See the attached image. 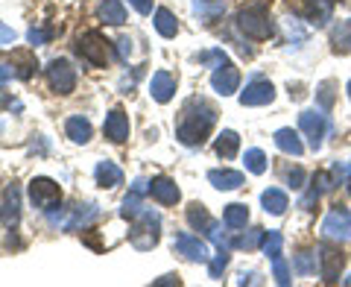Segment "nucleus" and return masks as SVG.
<instances>
[{"mask_svg":"<svg viewBox=\"0 0 351 287\" xmlns=\"http://www.w3.org/2000/svg\"><path fill=\"white\" fill-rule=\"evenodd\" d=\"M199 62L202 65H214V68H219V65H223V62H228V56H226V53L223 50H205V53H199Z\"/></svg>","mask_w":351,"mask_h":287,"instance_id":"39","label":"nucleus"},{"mask_svg":"<svg viewBox=\"0 0 351 287\" xmlns=\"http://www.w3.org/2000/svg\"><path fill=\"white\" fill-rule=\"evenodd\" d=\"M334 82H322L319 85V91H316V97H319V103H322V108H331L334 106Z\"/></svg>","mask_w":351,"mask_h":287,"instance_id":"40","label":"nucleus"},{"mask_svg":"<svg viewBox=\"0 0 351 287\" xmlns=\"http://www.w3.org/2000/svg\"><path fill=\"white\" fill-rule=\"evenodd\" d=\"M276 100V88H272V82H263V80H255L246 85V91L240 94V103L243 106H267Z\"/></svg>","mask_w":351,"mask_h":287,"instance_id":"14","label":"nucleus"},{"mask_svg":"<svg viewBox=\"0 0 351 287\" xmlns=\"http://www.w3.org/2000/svg\"><path fill=\"white\" fill-rule=\"evenodd\" d=\"M132 6H135V12H141V15H149L152 12V0H129Z\"/></svg>","mask_w":351,"mask_h":287,"instance_id":"45","label":"nucleus"},{"mask_svg":"<svg viewBox=\"0 0 351 287\" xmlns=\"http://www.w3.org/2000/svg\"><path fill=\"white\" fill-rule=\"evenodd\" d=\"M322 235L325 238H334V240H348L351 238V214L346 208H331L322 223Z\"/></svg>","mask_w":351,"mask_h":287,"instance_id":"7","label":"nucleus"},{"mask_svg":"<svg viewBox=\"0 0 351 287\" xmlns=\"http://www.w3.org/2000/svg\"><path fill=\"white\" fill-rule=\"evenodd\" d=\"M331 41H334V50L337 53L348 56V53H351V21H339L337 30H334V36H331Z\"/></svg>","mask_w":351,"mask_h":287,"instance_id":"27","label":"nucleus"},{"mask_svg":"<svg viewBox=\"0 0 351 287\" xmlns=\"http://www.w3.org/2000/svg\"><path fill=\"white\" fill-rule=\"evenodd\" d=\"M208 182H211L217 191H234V187L243 185V173H237V170H211L208 173Z\"/></svg>","mask_w":351,"mask_h":287,"instance_id":"20","label":"nucleus"},{"mask_svg":"<svg viewBox=\"0 0 351 287\" xmlns=\"http://www.w3.org/2000/svg\"><path fill=\"white\" fill-rule=\"evenodd\" d=\"M97 15H100L103 24H112V27H120L126 21V9L120 0H100V6H97Z\"/></svg>","mask_w":351,"mask_h":287,"instance_id":"18","label":"nucleus"},{"mask_svg":"<svg viewBox=\"0 0 351 287\" xmlns=\"http://www.w3.org/2000/svg\"><path fill=\"white\" fill-rule=\"evenodd\" d=\"M64 132H68V138L73 144H88L91 141V120L82 115H73V117H68V124H64Z\"/></svg>","mask_w":351,"mask_h":287,"instance_id":"19","label":"nucleus"},{"mask_svg":"<svg viewBox=\"0 0 351 287\" xmlns=\"http://www.w3.org/2000/svg\"><path fill=\"white\" fill-rule=\"evenodd\" d=\"M302 12H304V18L311 21V24L325 27L328 21H331V15H334V3L331 0H304Z\"/></svg>","mask_w":351,"mask_h":287,"instance_id":"17","label":"nucleus"},{"mask_svg":"<svg viewBox=\"0 0 351 287\" xmlns=\"http://www.w3.org/2000/svg\"><path fill=\"white\" fill-rule=\"evenodd\" d=\"M27 38H29V44H36V47H38V44H44V41H47V30H41V27L36 30V27H32Z\"/></svg>","mask_w":351,"mask_h":287,"instance_id":"44","label":"nucleus"},{"mask_svg":"<svg viewBox=\"0 0 351 287\" xmlns=\"http://www.w3.org/2000/svg\"><path fill=\"white\" fill-rule=\"evenodd\" d=\"M287 182H290V187H304V170H302V168L290 170V173H287Z\"/></svg>","mask_w":351,"mask_h":287,"instance_id":"43","label":"nucleus"},{"mask_svg":"<svg viewBox=\"0 0 351 287\" xmlns=\"http://www.w3.org/2000/svg\"><path fill=\"white\" fill-rule=\"evenodd\" d=\"M132 191H135V194H147L149 191V182L147 179H135V182H132Z\"/></svg>","mask_w":351,"mask_h":287,"instance_id":"47","label":"nucleus"},{"mask_svg":"<svg viewBox=\"0 0 351 287\" xmlns=\"http://www.w3.org/2000/svg\"><path fill=\"white\" fill-rule=\"evenodd\" d=\"M9 80H29V71L18 68L15 62H3L0 65V82H9Z\"/></svg>","mask_w":351,"mask_h":287,"instance_id":"34","label":"nucleus"},{"mask_svg":"<svg viewBox=\"0 0 351 287\" xmlns=\"http://www.w3.org/2000/svg\"><path fill=\"white\" fill-rule=\"evenodd\" d=\"M348 97H351V80H348Z\"/></svg>","mask_w":351,"mask_h":287,"instance_id":"51","label":"nucleus"},{"mask_svg":"<svg viewBox=\"0 0 351 287\" xmlns=\"http://www.w3.org/2000/svg\"><path fill=\"white\" fill-rule=\"evenodd\" d=\"M21 217V191L15 185H9L3 194H0V223L3 226H15Z\"/></svg>","mask_w":351,"mask_h":287,"instance_id":"12","label":"nucleus"},{"mask_svg":"<svg viewBox=\"0 0 351 287\" xmlns=\"http://www.w3.org/2000/svg\"><path fill=\"white\" fill-rule=\"evenodd\" d=\"M313 185H319V191L325 194V191H331V187H334V176L331 173H316Z\"/></svg>","mask_w":351,"mask_h":287,"instance_id":"42","label":"nucleus"},{"mask_svg":"<svg viewBox=\"0 0 351 287\" xmlns=\"http://www.w3.org/2000/svg\"><path fill=\"white\" fill-rule=\"evenodd\" d=\"M214 150H217V156L219 159H234L237 156V150H240V135L232 129H226V132H219V138L214 144Z\"/></svg>","mask_w":351,"mask_h":287,"instance_id":"22","label":"nucleus"},{"mask_svg":"<svg viewBox=\"0 0 351 287\" xmlns=\"http://www.w3.org/2000/svg\"><path fill=\"white\" fill-rule=\"evenodd\" d=\"M173 249L179 252L182 258L193 261V264H205L208 258H211V255H208V246L196 235H179V238L173 240Z\"/></svg>","mask_w":351,"mask_h":287,"instance_id":"11","label":"nucleus"},{"mask_svg":"<svg viewBox=\"0 0 351 287\" xmlns=\"http://www.w3.org/2000/svg\"><path fill=\"white\" fill-rule=\"evenodd\" d=\"M243 161H246V170L249 173H263L267 170V156H263V150H246V156H243Z\"/></svg>","mask_w":351,"mask_h":287,"instance_id":"33","label":"nucleus"},{"mask_svg":"<svg viewBox=\"0 0 351 287\" xmlns=\"http://www.w3.org/2000/svg\"><path fill=\"white\" fill-rule=\"evenodd\" d=\"M141 196H144V194H135V191H132V194L126 196V200H123V208H120V217L135 220V217L144 214L147 208H144V200H141Z\"/></svg>","mask_w":351,"mask_h":287,"instance_id":"30","label":"nucleus"},{"mask_svg":"<svg viewBox=\"0 0 351 287\" xmlns=\"http://www.w3.org/2000/svg\"><path fill=\"white\" fill-rule=\"evenodd\" d=\"M316 252H319V273H322V279L328 284L339 282V270H343V261H346L343 252L334 249V246H328V244H322Z\"/></svg>","mask_w":351,"mask_h":287,"instance_id":"10","label":"nucleus"},{"mask_svg":"<svg viewBox=\"0 0 351 287\" xmlns=\"http://www.w3.org/2000/svg\"><path fill=\"white\" fill-rule=\"evenodd\" d=\"M237 27L243 36L255 38V41H267L272 32H276V27H272V21H269V12H267V3H252L246 9H240Z\"/></svg>","mask_w":351,"mask_h":287,"instance_id":"2","label":"nucleus"},{"mask_svg":"<svg viewBox=\"0 0 351 287\" xmlns=\"http://www.w3.org/2000/svg\"><path fill=\"white\" fill-rule=\"evenodd\" d=\"M149 94L156 103H170L173 94H176V76L167 71H158L152 73V82H149Z\"/></svg>","mask_w":351,"mask_h":287,"instance_id":"15","label":"nucleus"},{"mask_svg":"<svg viewBox=\"0 0 351 287\" xmlns=\"http://www.w3.org/2000/svg\"><path fill=\"white\" fill-rule=\"evenodd\" d=\"M240 85V73L232 62H223L219 68H214V76H211V88L219 94V97H232Z\"/></svg>","mask_w":351,"mask_h":287,"instance_id":"9","label":"nucleus"},{"mask_svg":"<svg viewBox=\"0 0 351 287\" xmlns=\"http://www.w3.org/2000/svg\"><path fill=\"white\" fill-rule=\"evenodd\" d=\"M149 194L156 196L161 205H176V203L182 200V191L176 187L173 179H167V176H158V179H152L149 182Z\"/></svg>","mask_w":351,"mask_h":287,"instance_id":"16","label":"nucleus"},{"mask_svg":"<svg viewBox=\"0 0 351 287\" xmlns=\"http://www.w3.org/2000/svg\"><path fill=\"white\" fill-rule=\"evenodd\" d=\"M117 53H120V59H129V53H132V41H129V38H120V41H117Z\"/></svg>","mask_w":351,"mask_h":287,"instance_id":"46","label":"nucleus"},{"mask_svg":"<svg viewBox=\"0 0 351 287\" xmlns=\"http://www.w3.org/2000/svg\"><path fill=\"white\" fill-rule=\"evenodd\" d=\"M217 124V108L208 106L205 100H191L182 108V117L176 124V138H179L184 147H199L208 138V132Z\"/></svg>","mask_w":351,"mask_h":287,"instance_id":"1","label":"nucleus"},{"mask_svg":"<svg viewBox=\"0 0 351 287\" xmlns=\"http://www.w3.org/2000/svg\"><path fill=\"white\" fill-rule=\"evenodd\" d=\"M281 244H284V238H281V231H267V238H263V249H267V255H281Z\"/></svg>","mask_w":351,"mask_h":287,"instance_id":"37","label":"nucleus"},{"mask_svg":"<svg viewBox=\"0 0 351 287\" xmlns=\"http://www.w3.org/2000/svg\"><path fill=\"white\" fill-rule=\"evenodd\" d=\"M156 30L161 32L164 38H173L176 32H179V24H176V18H173L170 9H158V12H156Z\"/></svg>","mask_w":351,"mask_h":287,"instance_id":"29","label":"nucleus"},{"mask_svg":"<svg viewBox=\"0 0 351 287\" xmlns=\"http://www.w3.org/2000/svg\"><path fill=\"white\" fill-rule=\"evenodd\" d=\"M15 30L12 27H6L3 21H0V47H9V44H15Z\"/></svg>","mask_w":351,"mask_h":287,"instance_id":"41","label":"nucleus"},{"mask_svg":"<svg viewBox=\"0 0 351 287\" xmlns=\"http://www.w3.org/2000/svg\"><path fill=\"white\" fill-rule=\"evenodd\" d=\"M6 106H12V100H9V94H6V91H0V112H3Z\"/></svg>","mask_w":351,"mask_h":287,"instance_id":"49","label":"nucleus"},{"mask_svg":"<svg viewBox=\"0 0 351 287\" xmlns=\"http://www.w3.org/2000/svg\"><path fill=\"white\" fill-rule=\"evenodd\" d=\"M193 12L211 24V21H217L226 12V0H193Z\"/></svg>","mask_w":351,"mask_h":287,"instance_id":"25","label":"nucleus"},{"mask_svg":"<svg viewBox=\"0 0 351 287\" xmlns=\"http://www.w3.org/2000/svg\"><path fill=\"white\" fill-rule=\"evenodd\" d=\"M188 223H191L193 229H199V231H211V229H214L211 214H208L205 205H199V203H193V205L188 208Z\"/></svg>","mask_w":351,"mask_h":287,"instance_id":"28","label":"nucleus"},{"mask_svg":"<svg viewBox=\"0 0 351 287\" xmlns=\"http://www.w3.org/2000/svg\"><path fill=\"white\" fill-rule=\"evenodd\" d=\"M316 270V255L313 252H302V255H295V273L299 275H311Z\"/></svg>","mask_w":351,"mask_h":287,"instance_id":"36","label":"nucleus"},{"mask_svg":"<svg viewBox=\"0 0 351 287\" xmlns=\"http://www.w3.org/2000/svg\"><path fill=\"white\" fill-rule=\"evenodd\" d=\"M47 80L56 94H71L76 88V71L71 68L68 59H53L47 65Z\"/></svg>","mask_w":351,"mask_h":287,"instance_id":"6","label":"nucleus"},{"mask_svg":"<svg viewBox=\"0 0 351 287\" xmlns=\"http://www.w3.org/2000/svg\"><path fill=\"white\" fill-rule=\"evenodd\" d=\"M272 273H276V282L281 287L290 284V267H287V261H284L281 255H272Z\"/></svg>","mask_w":351,"mask_h":287,"instance_id":"35","label":"nucleus"},{"mask_svg":"<svg viewBox=\"0 0 351 287\" xmlns=\"http://www.w3.org/2000/svg\"><path fill=\"white\" fill-rule=\"evenodd\" d=\"M103 132H106V138L114 141V144H123L129 138V117H126L123 108H112V112L106 115Z\"/></svg>","mask_w":351,"mask_h":287,"instance_id":"13","label":"nucleus"},{"mask_svg":"<svg viewBox=\"0 0 351 287\" xmlns=\"http://www.w3.org/2000/svg\"><path fill=\"white\" fill-rule=\"evenodd\" d=\"M226 267H228V249H219L217 258L211 261V267H208V275H211V279H219Z\"/></svg>","mask_w":351,"mask_h":287,"instance_id":"38","label":"nucleus"},{"mask_svg":"<svg viewBox=\"0 0 351 287\" xmlns=\"http://www.w3.org/2000/svg\"><path fill=\"white\" fill-rule=\"evenodd\" d=\"M76 50H80L82 59L97 65V68H103V65L112 59V53H108V41L100 36V32H82V36L76 38Z\"/></svg>","mask_w":351,"mask_h":287,"instance_id":"4","label":"nucleus"},{"mask_svg":"<svg viewBox=\"0 0 351 287\" xmlns=\"http://www.w3.org/2000/svg\"><path fill=\"white\" fill-rule=\"evenodd\" d=\"M158 226H161V217L147 208V211L141 214V217H135V226H132V231H129L132 246L141 249V252L152 249V246L158 244Z\"/></svg>","mask_w":351,"mask_h":287,"instance_id":"3","label":"nucleus"},{"mask_svg":"<svg viewBox=\"0 0 351 287\" xmlns=\"http://www.w3.org/2000/svg\"><path fill=\"white\" fill-rule=\"evenodd\" d=\"M94 176H97V182H100L103 187L123 185V170H120L114 161H100V164H97V170H94Z\"/></svg>","mask_w":351,"mask_h":287,"instance_id":"21","label":"nucleus"},{"mask_svg":"<svg viewBox=\"0 0 351 287\" xmlns=\"http://www.w3.org/2000/svg\"><path fill=\"white\" fill-rule=\"evenodd\" d=\"M346 173H348V191H351V161H348V168H346Z\"/></svg>","mask_w":351,"mask_h":287,"instance_id":"50","label":"nucleus"},{"mask_svg":"<svg viewBox=\"0 0 351 287\" xmlns=\"http://www.w3.org/2000/svg\"><path fill=\"white\" fill-rule=\"evenodd\" d=\"M29 200L36 208H41V211H53V208L59 205L62 200V187L53 182V179H44V176H38V179L29 182Z\"/></svg>","mask_w":351,"mask_h":287,"instance_id":"5","label":"nucleus"},{"mask_svg":"<svg viewBox=\"0 0 351 287\" xmlns=\"http://www.w3.org/2000/svg\"><path fill=\"white\" fill-rule=\"evenodd\" d=\"M97 217V205H85V211H82V205L73 211V217L64 223V229H80V226H88L91 220Z\"/></svg>","mask_w":351,"mask_h":287,"instance_id":"32","label":"nucleus"},{"mask_svg":"<svg viewBox=\"0 0 351 287\" xmlns=\"http://www.w3.org/2000/svg\"><path fill=\"white\" fill-rule=\"evenodd\" d=\"M261 203H263V208H267V214H284L287 211V194L284 191H278V187H269V191H263L261 194Z\"/></svg>","mask_w":351,"mask_h":287,"instance_id":"24","label":"nucleus"},{"mask_svg":"<svg viewBox=\"0 0 351 287\" xmlns=\"http://www.w3.org/2000/svg\"><path fill=\"white\" fill-rule=\"evenodd\" d=\"M299 129L307 135L311 147L319 150L325 132H328V120H325V115H319V112H313V108H311V112H302V115H299Z\"/></svg>","mask_w":351,"mask_h":287,"instance_id":"8","label":"nucleus"},{"mask_svg":"<svg viewBox=\"0 0 351 287\" xmlns=\"http://www.w3.org/2000/svg\"><path fill=\"white\" fill-rule=\"evenodd\" d=\"M263 238H267V231H263V229H249L246 235H240L234 240V246L237 249H258L263 244Z\"/></svg>","mask_w":351,"mask_h":287,"instance_id":"31","label":"nucleus"},{"mask_svg":"<svg viewBox=\"0 0 351 287\" xmlns=\"http://www.w3.org/2000/svg\"><path fill=\"white\" fill-rule=\"evenodd\" d=\"M276 147L281 152H287V156H302L304 152V144L299 141V135H295L293 129H278L276 132Z\"/></svg>","mask_w":351,"mask_h":287,"instance_id":"23","label":"nucleus"},{"mask_svg":"<svg viewBox=\"0 0 351 287\" xmlns=\"http://www.w3.org/2000/svg\"><path fill=\"white\" fill-rule=\"evenodd\" d=\"M164 284H179V275H164V279L156 282V287H164Z\"/></svg>","mask_w":351,"mask_h":287,"instance_id":"48","label":"nucleus"},{"mask_svg":"<svg viewBox=\"0 0 351 287\" xmlns=\"http://www.w3.org/2000/svg\"><path fill=\"white\" fill-rule=\"evenodd\" d=\"M223 220H226V226H228V229H243V226L249 223V208H246L243 203H232V205H226Z\"/></svg>","mask_w":351,"mask_h":287,"instance_id":"26","label":"nucleus"}]
</instances>
